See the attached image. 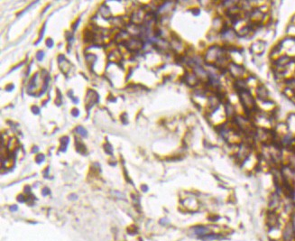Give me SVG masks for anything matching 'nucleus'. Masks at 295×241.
<instances>
[{"instance_id": "0eeeda50", "label": "nucleus", "mask_w": 295, "mask_h": 241, "mask_svg": "<svg viewBox=\"0 0 295 241\" xmlns=\"http://www.w3.org/2000/svg\"><path fill=\"white\" fill-rule=\"evenodd\" d=\"M265 43L263 42V41H257V42H255L254 43L252 44V46H251V51H252V52L254 53V52L256 51V49H258V52H257V54H262V52L264 51V48H265Z\"/></svg>"}, {"instance_id": "f03ea898", "label": "nucleus", "mask_w": 295, "mask_h": 241, "mask_svg": "<svg viewBox=\"0 0 295 241\" xmlns=\"http://www.w3.org/2000/svg\"><path fill=\"white\" fill-rule=\"evenodd\" d=\"M295 240V225L289 219L283 226L282 230V241H294Z\"/></svg>"}, {"instance_id": "9b49d317", "label": "nucleus", "mask_w": 295, "mask_h": 241, "mask_svg": "<svg viewBox=\"0 0 295 241\" xmlns=\"http://www.w3.org/2000/svg\"><path fill=\"white\" fill-rule=\"evenodd\" d=\"M36 57H37V59H38L39 61H41L42 59V57H43V52H39L37 53Z\"/></svg>"}, {"instance_id": "f257e3e1", "label": "nucleus", "mask_w": 295, "mask_h": 241, "mask_svg": "<svg viewBox=\"0 0 295 241\" xmlns=\"http://www.w3.org/2000/svg\"><path fill=\"white\" fill-rule=\"evenodd\" d=\"M246 71V70L245 67L241 64L236 63L233 61H231L227 67V74L229 75L235 81L240 80V79H246L245 78Z\"/></svg>"}, {"instance_id": "39448f33", "label": "nucleus", "mask_w": 295, "mask_h": 241, "mask_svg": "<svg viewBox=\"0 0 295 241\" xmlns=\"http://www.w3.org/2000/svg\"><path fill=\"white\" fill-rule=\"evenodd\" d=\"M256 91V96L260 100H262L263 102H270L269 100V92L268 90L266 89V87L263 84H259L255 90Z\"/></svg>"}, {"instance_id": "1a4fd4ad", "label": "nucleus", "mask_w": 295, "mask_h": 241, "mask_svg": "<svg viewBox=\"0 0 295 241\" xmlns=\"http://www.w3.org/2000/svg\"><path fill=\"white\" fill-rule=\"evenodd\" d=\"M78 132L81 134V135H83V136H86V135H87L86 130H85L82 126H79V127H78Z\"/></svg>"}, {"instance_id": "dca6fc26", "label": "nucleus", "mask_w": 295, "mask_h": 241, "mask_svg": "<svg viewBox=\"0 0 295 241\" xmlns=\"http://www.w3.org/2000/svg\"><path fill=\"white\" fill-rule=\"evenodd\" d=\"M11 209H12V210H13V209H15V210H16V209H17V206H15V207H11Z\"/></svg>"}, {"instance_id": "6e6552de", "label": "nucleus", "mask_w": 295, "mask_h": 241, "mask_svg": "<svg viewBox=\"0 0 295 241\" xmlns=\"http://www.w3.org/2000/svg\"><path fill=\"white\" fill-rule=\"evenodd\" d=\"M220 238V235L218 234V233H210V234H208L204 237L200 238V239L203 241H214L219 239Z\"/></svg>"}, {"instance_id": "ddd939ff", "label": "nucleus", "mask_w": 295, "mask_h": 241, "mask_svg": "<svg viewBox=\"0 0 295 241\" xmlns=\"http://www.w3.org/2000/svg\"><path fill=\"white\" fill-rule=\"evenodd\" d=\"M47 44H48V46H49V47H52V44H53V42H52V40L49 39V40L47 41Z\"/></svg>"}, {"instance_id": "4468645a", "label": "nucleus", "mask_w": 295, "mask_h": 241, "mask_svg": "<svg viewBox=\"0 0 295 241\" xmlns=\"http://www.w3.org/2000/svg\"><path fill=\"white\" fill-rule=\"evenodd\" d=\"M49 192H50V191H48L47 189H44V190H43V191H42V194H43V195H47V194H48Z\"/></svg>"}, {"instance_id": "7ed1b4c3", "label": "nucleus", "mask_w": 295, "mask_h": 241, "mask_svg": "<svg viewBox=\"0 0 295 241\" xmlns=\"http://www.w3.org/2000/svg\"><path fill=\"white\" fill-rule=\"evenodd\" d=\"M280 224V218L276 211L268 210L266 215V225L270 229H274Z\"/></svg>"}, {"instance_id": "423d86ee", "label": "nucleus", "mask_w": 295, "mask_h": 241, "mask_svg": "<svg viewBox=\"0 0 295 241\" xmlns=\"http://www.w3.org/2000/svg\"><path fill=\"white\" fill-rule=\"evenodd\" d=\"M192 231H193L194 235H196L199 238H202V237H204L208 234H210V233H214L211 230V228L209 226H196L192 229Z\"/></svg>"}, {"instance_id": "9d476101", "label": "nucleus", "mask_w": 295, "mask_h": 241, "mask_svg": "<svg viewBox=\"0 0 295 241\" xmlns=\"http://www.w3.org/2000/svg\"><path fill=\"white\" fill-rule=\"evenodd\" d=\"M43 159H44V156L42 155H38L37 158H36V161H37V163H41L43 161Z\"/></svg>"}, {"instance_id": "20e7f679", "label": "nucleus", "mask_w": 295, "mask_h": 241, "mask_svg": "<svg viewBox=\"0 0 295 241\" xmlns=\"http://www.w3.org/2000/svg\"><path fill=\"white\" fill-rule=\"evenodd\" d=\"M282 202V198L278 191L273 192L269 197L268 200V210H273L276 211L277 209L280 207Z\"/></svg>"}, {"instance_id": "f8f14e48", "label": "nucleus", "mask_w": 295, "mask_h": 241, "mask_svg": "<svg viewBox=\"0 0 295 241\" xmlns=\"http://www.w3.org/2000/svg\"><path fill=\"white\" fill-rule=\"evenodd\" d=\"M71 113H72V115H73L74 116H79V111H78L77 109H73V111H72Z\"/></svg>"}, {"instance_id": "2eb2a0df", "label": "nucleus", "mask_w": 295, "mask_h": 241, "mask_svg": "<svg viewBox=\"0 0 295 241\" xmlns=\"http://www.w3.org/2000/svg\"><path fill=\"white\" fill-rule=\"evenodd\" d=\"M18 200L21 201V202H24V201H25V199H24L23 196H19V197H18Z\"/></svg>"}]
</instances>
